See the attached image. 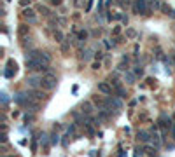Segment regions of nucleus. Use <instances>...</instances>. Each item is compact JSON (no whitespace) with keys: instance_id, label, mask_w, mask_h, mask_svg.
Masks as SVG:
<instances>
[{"instance_id":"obj_1","label":"nucleus","mask_w":175,"mask_h":157,"mask_svg":"<svg viewBox=\"0 0 175 157\" xmlns=\"http://www.w3.org/2000/svg\"><path fill=\"white\" fill-rule=\"evenodd\" d=\"M131 12L137 14V16H147L149 14V2L147 0H133Z\"/></svg>"},{"instance_id":"obj_2","label":"nucleus","mask_w":175,"mask_h":157,"mask_svg":"<svg viewBox=\"0 0 175 157\" xmlns=\"http://www.w3.org/2000/svg\"><path fill=\"white\" fill-rule=\"evenodd\" d=\"M56 84H58V78L54 77L52 74H46L42 77V89H46V91H52L54 87H56Z\"/></svg>"},{"instance_id":"obj_3","label":"nucleus","mask_w":175,"mask_h":157,"mask_svg":"<svg viewBox=\"0 0 175 157\" xmlns=\"http://www.w3.org/2000/svg\"><path fill=\"white\" fill-rule=\"evenodd\" d=\"M23 17H25L28 23H37V14H35V11L33 9H30V7H26V9H23Z\"/></svg>"},{"instance_id":"obj_4","label":"nucleus","mask_w":175,"mask_h":157,"mask_svg":"<svg viewBox=\"0 0 175 157\" xmlns=\"http://www.w3.org/2000/svg\"><path fill=\"white\" fill-rule=\"evenodd\" d=\"M98 93L110 96L112 94V86H110L109 82H98Z\"/></svg>"},{"instance_id":"obj_5","label":"nucleus","mask_w":175,"mask_h":157,"mask_svg":"<svg viewBox=\"0 0 175 157\" xmlns=\"http://www.w3.org/2000/svg\"><path fill=\"white\" fill-rule=\"evenodd\" d=\"M26 96H28V98H32V100H44V98H46V94H44V93H40L39 89H30V91L26 93Z\"/></svg>"},{"instance_id":"obj_6","label":"nucleus","mask_w":175,"mask_h":157,"mask_svg":"<svg viewBox=\"0 0 175 157\" xmlns=\"http://www.w3.org/2000/svg\"><path fill=\"white\" fill-rule=\"evenodd\" d=\"M158 124H159V126H161L165 131L172 129V121H170V117H166V115H161V117H159V121H158Z\"/></svg>"},{"instance_id":"obj_7","label":"nucleus","mask_w":175,"mask_h":157,"mask_svg":"<svg viewBox=\"0 0 175 157\" xmlns=\"http://www.w3.org/2000/svg\"><path fill=\"white\" fill-rule=\"evenodd\" d=\"M137 138H138L142 143H149V140H151V131L140 129L138 133H137Z\"/></svg>"},{"instance_id":"obj_8","label":"nucleus","mask_w":175,"mask_h":157,"mask_svg":"<svg viewBox=\"0 0 175 157\" xmlns=\"http://www.w3.org/2000/svg\"><path fill=\"white\" fill-rule=\"evenodd\" d=\"M151 141H152V145L156 148H159V145H161V138L156 133V127H151Z\"/></svg>"},{"instance_id":"obj_9","label":"nucleus","mask_w":175,"mask_h":157,"mask_svg":"<svg viewBox=\"0 0 175 157\" xmlns=\"http://www.w3.org/2000/svg\"><path fill=\"white\" fill-rule=\"evenodd\" d=\"M28 33H30V26H28V25H25V23H23V25L18 26V37L26 39V37H28Z\"/></svg>"},{"instance_id":"obj_10","label":"nucleus","mask_w":175,"mask_h":157,"mask_svg":"<svg viewBox=\"0 0 175 157\" xmlns=\"http://www.w3.org/2000/svg\"><path fill=\"white\" fill-rule=\"evenodd\" d=\"M81 110H82V113L86 117H89L93 113V101H84V103L81 105Z\"/></svg>"},{"instance_id":"obj_11","label":"nucleus","mask_w":175,"mask_h":157,"mask_svg":"<svg viewBox=\"0 0 175 157\" xmlns=\"http://www.w3.org/2000/svg\"><path fill=\"white\" fill-rule=\"evenodd\" d=\"M26 84H28V86H30L32 89H37V87L42 86V78H39V77H28Z\"/></svg>"},{"instance_id":"obj_12","label":"nucleus","mask_w":175,"mask_h":157,"mask_svg":"<svg viewBox=\"0 0 175 157\" xmlns=\"http://www.w3.org/2000/svg\"><path fill=\"white\" fill-rule=\"evenodd\" d=\"M163 7V2L161 0H149V11H154V12H158V11H161Z\"/></svg>"},{"instance_id":"obj_13","label":"nucleus","mask_w":175,"mask_h":157,"mask_svg":"<svg viewBox=\"0 0 175 157\" xmlns=\"http://www.w3.org/2000/svg\"><path fill=\"white\" fill-rule=\"evenodd\" d=\"M7 66H9V70H7V72H5V75H7V77H12V74H16V70H18L16 61L9 59V61H7Z\"/></svg>"},{"instance_id":"obj_14","label":"nucleus","mask_w":175,"mask_h":157,"mask_svg":"<svg viewBox=\"0 0 175 157\" xmlns=\"http://www.w3.org/2000/svg\"><path fill=\"white\" fill-rule=\"evenodd\" d=\"M161 11H163V14H165V16H170V17H173V19H175V9L170 7L168 4H163Z\"/></svg>"},{"instance_id":"obj_15","label":"nucleus","mask_w":175,"mask_h":157,"mask_svg":"<svg viewBox=\"0 0 175 157\" xmlns=\"http://www.w3.org/2000/svg\"><path fill=\"white\" fill-rule=\"evenodd\" d=\"M39 61L42 63V65H49V63H51V56H49L48 52L40 51V54H39Z\"/></svg>"},{"instance_id":"obj_16","label":"nucleus","mask_w":175,"mask_h":157,"mask_svg":"<svg viewBox=\"0 0 175 157\" xmlns=\"http://www.w3.org/2000/svg\"><path fill=\"white\" fill-rule=\"evenodd\" d=\"M144 152H147V155H151V157H156L158 155V148L154 147V145H145Z\"/></svg>"},{"instance_id":"obj_17","label":"nucleus","mask_w":175,"mask_h":157,"mask_svg":"<svg viewBox=\"0 0 175 157\" xmlns=\"http://www.w3.org/2000/svg\"><path fill=\"white\" fill-rule=\"evenodd\" d=\"M114 93H116V94L119 96V98H126V91H124V89H122V86H118V87H114Z\"/></svg>"},{"instance_id":"obj_18","label":"nucleus","mask_w":175,"mask_h":157,"mask_svg":"<svg viewBox=\"0 0 175 157\" xmlns=\"http://www.w3.org/2000/svg\"><path fill=\"white\" fill-rule=\"evenodd\" d=\"M54 40L60 42V44H63V42H65V35L61 33L60 30H54Z\"/></svg>"},{"instance_id":"obj_19","label":"nucleus","mask_w":175,"mask_h":157,"mask_svg":"<svg viewBox=\"0 0 175 157\" xmlns=\"http://www.w3.org/2000/svg\"><path fill=\"white\" fill-rule=\"evenodd\" d=\"M77 40H81V42H86V40H88V31L86 30H79L77 31Z\"/></svg>"},{"instance_id":"obj_20","label":"nucleus","mask_w":175,"mask_h":157,"mask_svg":"<svg viewBox=\"0 0 175 157\" xmlns=\"http://www.w3.org/2000/svg\"><path fill=\"white\" fill-rule=\"evenodd\" d=\"M37 11H39L40 14H44V16H49V9L44 7V5H39V7H37Z\"/></svg>"},{"instance_id":"obj_21","label":"nucleus","mask_w":175,"mask_h":157,"mask_svg":"<svg viewBox=\"0 0 175 157\" xmlns=\"http://www.w3.org/2000/svg\"><path fill=\"white\" fill-rule=\"evenodd\" d=\"M126 37H128V39H135V37H137V31L133 30V28H130V30H126Z\"/></svg>"},{"instance_id":"obj_22","label":"nucleus","mask_w":175,"mask_h":157,"mask_svg":"<svg viewBox=\"0 0 175 157\" xmlns=\"http://www.w3.org/2000/svg\"><path fill=\"white\" fill-rule=\"evenodd\" d=\"M89 56H91V51H89V49H86V51L82 52V59H89Z\"/></svg>"},{"instance_id":"obj_23","label":"nucleus","mask_w":175,"mask_h":157,"mask_svg":"<svg viewBox=\"0 0 175 157\" xmlns=\"http://www.w3.org/2000/svg\"><path fill=\"white\" fill-rule=\"evenodd\" d=\"M102 58H103V52H102V51H96V52H95V59L100 61Z\"/></svg>"},{"instance_id":"obj_24","label":"nucleus","mask_w":175,"mask_h":157,"mask_svg":"<svg viewBox=\"0 0 175 157\" xmlns=\"http://www.w3.org/2000/svg\"><path fill=\"white\" fill-rule=\"evenodd\" d=\"M124 77L128 78V84H133V80H135V77H133V75H131V74H126V75H124Z\"/></svg>"},{"instance_id":"obj_25","label":"nucleus","mask_w":175,"mask_h":157,"mask_svg":"<svg viewBox=\"0 0 175 157\" xmlns=\"http://www.w3.org/2000/svg\"><path fill=\"white\" fill-rule=\"evenodd\" d=\"M135 75H140V77H142V75H144V70L140 68V66H137V68H135Z\"/></svg>"},{"instance_id":"obj_26","label":"nucleus","mask_w":175,"mask_h":157,"mask_svg":"<svg viewBox=\"0 0 175 157\" xmlns=\"http://www.w3.org/2000/svg\"><path fill=\"white\" fill-rule=\"evenodd\" d=\"M119 33H121V28H119V26H116V28L112 30V35H116V37H118Z\"/></svg>"},{"instance_id":"obj_27","label":"nucleus","mask_w":175,"mask_h":157,"mask_svg":"<svg viewBox=\"0 0 175 157\" xmlns=\"http://www.w3.org/2000/svg\"><path fill=\"white\" fill-rule=\"evenodd\" d=\"M100 61H95V63H93V70H100Z\"/></svg>"},{"instance_id":"obj_28","label":"nucleus","mask_w":175,"mask_h":157,"mask_svg":"<svg viewBox=\"0 0 175 157\" xmlns=\"http://www.w3.org/2000/svg\"><path fill=\"white\" fill-rule=\"evenodd\" d=\"M19 4H21L23 7H26V5H30V0H21V2H19Z\"/></svg>"},{"instance_id":"obj_29","label":"nucleus","mask_w":175,"mask_h":157,"mask_svg":"<svg viewBox=\"0 0 175 157\" xmlns=\"http://www.w3.org/2000/svg\"><path fill=\"white\" fill-rule=\"evenodd\" d=\"M51 4H52V5H56V7H58V5H61V0H51Z\"/></svg>"},{"instance_id":"obj_30","label":"nucleus","mask_w":175,"mask_h":157,"mask_svg":"<svg viewBox=\"0 0 175 157\" xmlns=\"http://www.w3.org/2000/svg\"><path fill=\"white\" fill-rule=\"evenodd\" d=\"M173 140H175V127H173Z\"/></svg>"},{"instance_id":"obj_31","label":"nucleus","mask_w":175,"mask_h":157,"mask_svg":"<svg viewBox=\"0 0 175 157\" xmlns=\"http://www.w3.org/2000/svg\"><path fill=\"white\" fill-rule=\"evenodd\" d=\"M5 157H16V155H5Z\"/></svg>"}]
</instances>
